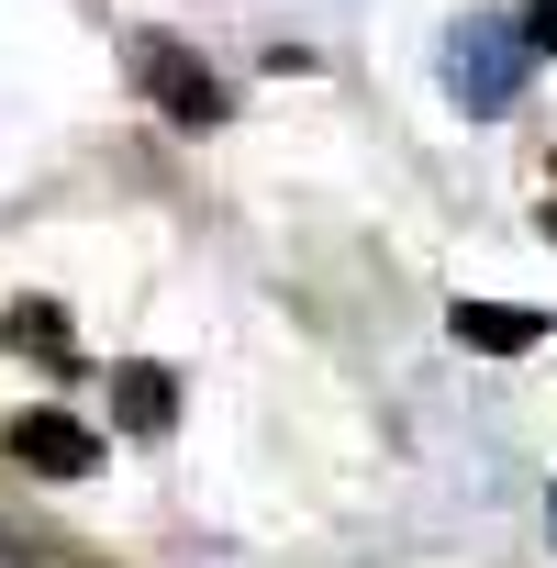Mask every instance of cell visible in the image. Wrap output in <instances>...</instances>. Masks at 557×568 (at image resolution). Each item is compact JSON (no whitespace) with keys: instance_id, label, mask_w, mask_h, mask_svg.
Wrapping results in <instances>:
<instances>
[{"instance_id":"cell-1","label":"cell","mask_w":557,"mask_h":568,"mask_svg":"<svg viewBox=\"0 0 557 568\" xmlns=\"http://www.w3.org/2000/svg\"><path fill=\"white\" fill-rule=\"evenodd\" d=\"M524 68H535V34L524 23H502V12H468L457 34H446V101L457 112H513L524 101Z\"/></svg>"},{"instance_id":"cell-2","label":"cell","mask_w":557,"mask_h":568,"mask_svg":"<svg viewBox=\"0 0 557 568\" xmlns=\"http://www.w3.org/2000/svg\"><path fill=\"white\" fill-rule=\"evenodd\" d=\"M134 79L156 90V112H168V123H190V134H212V123H223V79H212L201 57H179L168 34H145V45H134Z\"/></svg>"},{"instance_id":"cell-3","label":"cell","mask_w":557,"mask_h":568,"mask_svg":"<svg viewBox=\"0 0 557 568\" xmlns=\"http://www.w3.org/2000/svg\"><path fill=\"white\" fill-rule=\"evenodd\" d=\"M12 457H23V468H45V479H90V468H101V435H90L79 413L34 402V413H12Z\"/></svg>"},{"instance_id":"cell-4","label":"cell","mask_w":557,"mask_h":568,"mask_svg":"<svg viewBox=\"0 0 557 568\" xmlns=\"http://www.w3.org/2000/svg\"><path fill=\"white\" fill-rule=\"evenodd\" d=\"M446 324H457V346H479V357H524V346L546 335V313H524V302H457Z\"/></svg>"},{"instance_id":"cell-5","label":"cell","mask_w":557,"mask_h":568,"mask_svg":"<svg viewBox=\"0 0 557 568\" xmlns=\"http://www.w3.org/2000/svg\"><path fill=\"white\" fill-rule=\"evenodd\" d=\"M112 424L168 435V424H179V379H168V368H145V357H134V368H112Z\"/></svg>"},{"instance_id":"cell-6","label":"cell","mask_w":557,"mask_h":568,"mask_svg":"<svg viewBox=\"0 0 557 568\" xmlns=\"http://www.w3.org/2000/svg\"><path fill=\"white\" fill-rule=\"evenodd\" d=\"M0 346L34 357V368H79V346H68V313H57V302H12V313H0Z\"/></svg>"},{"instance_id":"cell-7","label":"cell","mask_w":557,"mask_h":568,"mask_svg":"<svg viewBox=\"0 0 557 568\" xmlns=\"http://www.w3.org/2000/svg\"><path fill=\"white\" fill-rule=\"evenodd\" d=\"M524 34H535V57H557V0H524Z\"/></svg>"},{"instance_id":"cell-8","label":"cell","mask_w":557,"mask_h":568,"mask_svg":"<svg viewBox=\"0 0 557 568\" xmlns=\"http://www.w3.org/2000/svg\"><path fill=\"white\" fill-rule=\"evenodd\" d=\"M546 524H557V490H546Z\"/></svg>"}]
</instances>
